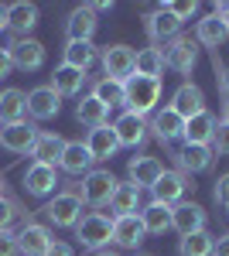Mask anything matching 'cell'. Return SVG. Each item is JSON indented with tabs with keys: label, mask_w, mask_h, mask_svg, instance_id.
<instances>
[{
	"label": "cell",
	"mask_w": 229,
	"mask_h": 256,
	"mask_svg": "<svg viewBox=\"0 0 229 256\" xmlns=\"http://www.w3.org/2000/svg\"><path fill=\"white\" fill-rule=\"evenodd\" d=\"M161 99V79H144V76H130L123 82V106L127 113L147 116L154 110V102Z\"/></svg>",
	"instance_id": "cell-1"
},
{
	"label": "cell",
	"mask_w": 229,
	"mask_h": 256,
	"mask_svg": "<svg viewBox=\"0 0 229 256\" xmlns=\"http://www.w3.org/2000/svg\"><path fill=\"white\" fill-rule=\"evenodd\" d=\"M76 239L82 250H99L106 242H113V218L103 212H89L76 222Z\"/></svg>",
	"instance_id": "cell-2"
},
{
	"label": "cell",
	"mask_w": 229,
	"mask_h": 256,
	"mask_svg": "<svg viewBox=\"0 0 229 256\" xmlns=\"http://www.w3.org/2000/svg\"><path fill=\"white\" fill-rule=\"evenodd\" d=\"M154 202L157 205H178L181 198H185V192H195V184H191L188 174H181V171H164V174L154 181Z\"/></svg>",
	"instance_id": "cell-3"
},
{
	"label": "cell",
	"mask_w": 229,
	"mask_h": 256,
	"mask_svg": "<svg viewBox=\"0 0 229 256\" xmlns=\"http://www.w3.org/2000/svg\"><path fill=\"white\" fill-rule=\"evenodd\" d=\"M41 212H45L48 222H55V226H62V229H69V226H76L79 218H82V198H79L76 192H62V195H55Z\"/></svg>",
	"instance_id": "cell-4"
},
{
	"label": "cell",
	"mask_w": 229,
	"mask_h": 256,
	"mask_svg": "<svg viewBox=\"0 0 229 256\" xmlns=\"http://www.w3.org/2000/svg\"><path fill=\"white\" fill-rule=\"evenodd\" d=\"M134 68H137V52L134 48H127V44H110V48L103 52V72H106V79L127 82L134 76Z\"/></svg>",
	"instance_id": "cell-5"
},
{
	"label": "cell",
	"mask_w": 229,
	"mask_h": 256,
	"mask_svg": "<svg viewBox=\"0 0 229 256\" xmlns=\"http://www.w3.org/2000/svg\"><path fill=\"white\" fill-rule=\"evenodd\" d=\"M116 181L113 178V171H89V174L82 178V202L86 205H110V198H113V192H116Z\"/></svg>",
	"instance_id": "cell-6"
},
{
	"label": "cell",
	"mask_w": 229,
	"mask_h": 256,
	"mask_svg": "<svg viewBox=\"0 0 229 256\" xmlns=\"http://www.w3.org/2000/svg\"><path fill=\"white\" fill-rule=\"evenodd\" d=\"M38 126L21 120V123H11V126H0V147H7L11 154H31L35 144H38Z\"/></svg>",
	"instance_id": "cell-7"
},
{
	"label": "cell",
	"mask_w": 229,
	"mask_h": 256,
	"mask_svg": "<svg viewBox=\"0 0 229 256\" xmlns=\"http://www.w3.org/2000/svg\"><path fill=\"white\" fill-rule=\"evenodd\" d=\"M7 58H11L14 68H24V72L41 68L45 65V44L35 41V38H14L11 48H7Z\"/></svg>",
	"instance_id": "cell-8"
},
{
	"label": "cell",
	"mask_w": 229,
	"mask_h": 256,
	"mask_svg": "<svg viewBox=\"0 0 229 256\" xmlns=\"http://www.w3.org/2000/svg\"><path fill=\"white\" fill-rule=\"evenodd\" d=\"M171 229L178 236H191V232H205V208L195 202H181L171 208Z\"/></svg>",
	"instance_id": "cell-9"
},
{
	"label": "cell",
	"mask_w": 229,
	"mask_h": 256,
	"mask_svg": "<svg viewBox=\"0 0 229 256\" xmlns=\"http://www.w3.org/2000/svg\"><path fill=\"white\" fill-rule=\"evenodd\" d=\"M195 62H198V48H195V41H191V38H171L168 52H164V65L174 68V72H181V76H188L191 68H195Z\"/></svg>",
	"instance_id": "cell-10"
},
{
	"label": "cell",
	"mask_w": 229,
	"mask_h": 256,
	"mask_svg": "<svg viewBox=\"0 0 229 256\" xmlns=\"http://www.w3.org/2000/svg\"><path fill=\"white\" fill-rule=\"evenodd\" d=\"M171 110L181 120H191V116H198V113H205V96H202V89L191 86V82L178 86L174 96H171Z\"/></svg>",
	"instance_id": "cell-11"
},
{
	"label": "cell",
	"mask_w": 229,
	"mask_h": 256,
	"mask_svg": "<svg viewBox=\"0 0 229 256\" xmlns=\"http://www.w3.org/2000/svg\"><path fill=\"white\" fill-rule=\"evenodd\" d=\"M58 99L62 96H58L52 86H38V89L28 92V113L35 120H52V116H58V110H62Z\"/></svg>",
	"instance_id": "cell-12"
},
{
	"label": "cell",
	"mask_w": 229,
	"mask_h": 256,
	"mask_svg": "<svg viewBox=\"0 0 229 256\" xmlns=\"http://www.w3.org/2000/svg\"><path fill=\"white\" fill-rule=\"evenodd\" d=\"M113 130H116L120 147H140V144L147 140V120L137 116V113H123V116L113 123Z\"/></svg>",
	"instance_id": "cell-13"
},
{
	"label": "cell",
	"mask_w": 229,
	"mask_h": 256,
	"mask_svg": "<svg viewBox=\"0 0 229 256\" xmlns=\"http://www.w3.org/2000/svg\"><path fill=\"white\" fill-rule=\"evenodd\" d=\"M93 154H89V147L82 144V140H65V150H62V171H69V174H89L93 171Z\"/></svg>",
	"instance_id": "cell-14"
},
{
	"label": "cell",
	"mask_w": 229,
	"mask_h": 256,
	"mask_svg": "<svg viewBox=\"0 0 229 256\" xmlns=\"http://www.w3.org/2000/svg\"><path fill=\"white\" fill-rule=\"evenodd\" d=\"M144 222L140 216H120L113 218V242L116 246H123V250H137L140 242H144Z\"/></svg>",
	"instance_id": "cell-15"
},
{
	"label": "cell",
	"mask_w": 229,
	"mask_h": 256,
	"mask_svg": "<svg viewBox=\"0 0 229 256\" xmlns=\"http://www.w3.org/2000/svg\"><path fill=\"white\" fill-rule=\"evenodd\" d=\"M52 242H55L52 232H48L45 226H35V222H28V226L18 232V250L24 256H45V250H48Z\"/></svg>",
	"instance_id": "cell-16"
},
{
	"label": "cell",
	"mask_w": 229,
	"mask_h": 256,
	"mask_svg": "<svg viewBox=\"0 0 229 256\" xmlns=\"http://www.w3.org/2000/svg\"><path fill=\"white\" fill-rule=\"evenodd\" d=\"M86 147H89V154L93 160H110L120 150V140H116V130L106 123V126H96L89 130V140H86Z\"/></svg>",
	"instance_id": "cell-17"
},
{
	"label": "cell",
	"mask_w": 229,
	"mask_h": 256,
	"mask_svg": "<svg viewBox=\"0 0 229 256\" xmlns=\"http://www.w3.org/2000/svg\"><path fill=\"white\" fill-rule=\"evenodd\" d=\"M55 184H58V174H55V168H48V164H31L28 168V174H24V188H28V195H52L55 192Z\"/></svg>",
	"instance_id": "cell-18"
},
{
	"label": "cell",
	"mask_w": 229,
	"mask_h": 256,
	"mask_svg": "<svg viewBox=\"0 0 229 256\" xmlns=\"http://www.w3.org/2000/svg\"><path fill=\"white\" fill-rule=\"evenodd\" d=\"M127 174H130V184L137 188H154V181L164 174V164L157 158H134L127 164Z\"/></svg>",
	"instance_id": "cell-19"
},
{
	"label": "cell",
	"mask_w": 229,
	"mask_h": 256,
	"mask_svg": "<svg viewBox=\"0 0 229 256\" xmlns=\"http://www.w3.org/2000/svg\"><path fill=\"white\" fill-rule=\"evenodd\" d=\"M96 24H99V20H96V10L89 4L76 7V10L69 14V41H93Z\"/></svg>",
	"instance_id": "cell-20"
},
{
	"label": "cell",
	"mask_w": 229,
	"mask_h": 256,
	"mask_svg": "<svg viewBox=\"0 0 229 256\" xmlns=\"http://www.w3.org/2000/svg\"><path fill=\"white\" fill-rule=\"evenodd\" d=\"M147 31H151V38H154V41L178 38V31H181V20H178L171 10H168V4H161V7L154 10L151 18H147Z\"/></svg>",
	"instance_id": "cell-21"
},
{
	"label": "cell",
	"mask_w": 229,
	"mask_h": 256,
	"mask_svg": "<svg viewBox=\"0 0 229 256\" xmlns=\"http://www.w3.org/2000/svg\"><path fill=\"white\" fill-rule=\"evenodd\" d=\"M28 116V96L21 89H4L0 92V123L11 126V123H21Z\"/></svg>",
	"instance_id": "cell-22"
},
{
	"label": "cell",
	"mask_w": 229,
	"mask_h": 256,
	"mask_svg": "<svg viewBox=\"0 0 229 256\" xmlns=\"http://www.w3.org/2000/svg\"><path fill=\"white\" fill-rule=\"evenodd\" d=\"M212 130H215V116H212L209 110L205 113H198V116L185 120V144H198V147H209L212 140Z\"/></svg>",
	"instance_id": "cell-23"
},
{
	"label": "cell",
	"mask_w": 229,
	"mask_h": 256,
	"mask_svg": "<svg viewBox=\"0 0 229 256\" xmlns=\"http://www.w3.org/2000/svg\"><path fill=\"white\" fill-rule=\"evenodd\" d=\"M110 208H113V218L137 216L140 212V188L137 184H116L113 198H110Z\"/></svg>",
	"instance_id": "cell-24"
},
{
	"label": "cell",
	"mask_w": 229,
	"mask_h": 256,
	"mask_svg": "<svg viewBox=\"0 0 229 256\" xmlns=\"http://www.w3.org/2000/svg\"><path fill=\"white\" fill-rule=\"evenodd\" d=\"M151 130H154V137L161 140V144H168V140H178L181 134H185V120H181L171 106H168V110H161V113L154 116V126H151Z\"/></svg>",
	"instance_id": "cell-25"
},
{
	"label": "cell",
	"mask_w": 229,
	"mask_h": 256,
	"mask_svg": "<svg viewBox=\"0 0 229 256\" xmlns=\"http://www.w3.org/2000/svg\"><path fill=\"white\" fill-rule=\"evenodd\" d=\"M212 147H198V144H185L181 150H178V164L188 171V174H198V171H209L212 164Z\"/></svg>",
	"instance_id": "cell-26"
},
{
	"label": "cell",
	"mask_w": 229,
	"mask_h": 256,
	"mask_svg": "<svg viewBox=\"0 0 229 256\" xmlns=\"http://www.w3.org/2000/svg\"><path fill=\"white\" fill-rule=\"evenodd\" d=\"M62 150H65V140L58 137V134H41L31 154H35V164L55 168V164H62Z\"/></svg>",
	"instance_id": "cell-27"
},
{
	"label": "cell",
	"mask_w": 229,
	"mask_h": 256,
	"mask_svg": "<svg viewBox=\"0 0 229 256\" xmlns=\"http://www.w3.org/2000/svg\"><path fill=\"white\" fill-rule=\"evenodd\" d=\"M35 24H38V7L35 4H24L21 0V4H11L7 7V28H14L21 38H28V31Z\"/></svg>",
	"instance_id": "cell-28"
},
{
	"label": "cell",
	"mask_w": 229,
	"mask_h": 256,
	"mask_svg": "<svg viewBox=\"0 0 229 256\" xmlns=\"http://www.w3.org/2000/svg\"><path fill=\"white\" fill-rule=\"evenodd\" d=\"M82 82H86V72L69 68V65H58L55 76H52V89H55L58 96H76L79 89H82Z\"/></svg>",
	"instance_id": "cell-29"
},
{
	"label": "cell",
	"mask_w": 229,
	"mask_h": 256,
	"mask_svg": "<svg viewBox=\"0 0 229 256\" xmlns=\"http://www.w3.org/2000/svg\"><path fill=\"white\" fill-rule=\"evenodd\" d=\"M76 116H79V123H86V126H106V116H110V110L99 102V99L89 92V96H82V102L76 106Z\"/></svg>",
	"instance_id": "cell-30"
},
{
	"label": "cell",
	"mask_w": 229,
	"mask_h": 256,
	"mask_svg": "<svg viewBox=\"0 0 229 256\" xmlns=\"http://www.w3.org/2000/svg\"><path fill=\"white\" fill-rule=\"evenodd\" d=\"M140 216V222H144V232H164V229H171V208L168 205H157V202H151L147 208H140L137 212Z\"/></svg>",
	"instance_id": "cell-31"
},
{
	"label": "cell",
	"mask_w": 229,
	"mask_h": 256,
	"mask_svg": "<svg viewBox=\"0 0 229 256\" xmlns=\"http://www.w3.org/2000/svg\"><path fill=\"white\" fill-rule=\"evenodd\" d=\"M161 72H164V52H161V48H140V52H137L134 76H144V79H161Z\"/></svg>",
	"instance_id": "cell-32"
},
{
	"label": "cell",
	"mask_w": 229,
	"mask_h": 256,
	"mask_svg": "<svg viewBox=\"0 0 229 256\" xmlns=\"http://www.w3.org/2000/svg\"><path fill=\"white\" fill-rule=\"evenodd\" d=\"M195 34H198V41H202V44H209V48H219V44L229 38V31H226V24H222V18H219V14L202 18Z\"/></svg>",
	"instance_id": "cell-33"
},
{
	"label": "cell",
	"mask_w": 229,
	"mask_h": 256,
	"mask_svg": "<svg viewBox=\"0 0 229 256\" xmlns=\"http://www.w3.org/2000/svg\"><path fill=\"white\" fill-rule=\"evenodd\" d=\"M93 62H96V44L93 41H69V48H65V65H69V68L86 72Z\"/></svg>",
	"instance_id": "cell-34"
},
{
	"label": "cell",
	"mask_w": 229,
	"mask_h": 256,
	"mask_svg": "<svg viewBox=\"0 0 229 256\" xmlns=\"http://www.w3.org/2000/svg\"><path fill=\"white\" fill-rule=\"evenodd\" d=\"M212 250H215V239L209 232H191L178 242V256H212Z\"/></svg>",
	"instance_id": "cell-35"
},
{
	"label": "cell",
	"mask_w": 229,
	"mask_h": 256,
	"mask_svg": "<svg viewBox=\"0 0 229 256\" xmlns=\"http://www.w3.org/2000/svg\"><path fill=\"white\" fill-rule=\"evenodd\" d=\"M93 96L110 110V106H123V82H113V79H99L93 89Z\"/></svg>",
	"instance_id": "cell-36"
},
{
	"label": "cell",
	"mask_w": 229,
	"mask_h": 256,
	"mask_svg": "<svg viewBox=\"0 0 229 256\" xmlns=\"http://www.w3.org/2000/svg\"><path fill=\"white\" fill-rule=\"evenodd\" d=\"M209 147H212V154H219V158H226V154H229V123H215Z\"/></svg>",
	"instance_id": "cell-37"
},
{
	"label": "cell",
	"mask_w": 229,
	"mask_h": 256,
	"mask_svg": "<svg viewBox=\"0 0 229 256\" xmlns=\"http://www.w3.org/2000/svg\"><path fill=\"white\" fill-rule=\"evenodd\" d=\"M14 216H18V202H11V198H0V232H7V229H11Z\"/></svg>",
	"instance_id": "cell-38"
},
{
	"label": "cell",
	"mask_w": 229,
	"mask_h": 256,
	"mask_svg": "<svg viewBox=\"0 0 229 256\" xmlns=\"http://www.w3.org/2000/svg\"><path fill=\"white\" fill-rule=\"evenodd\" d=\"M168 10H171L178 20H185V18H191V14L198 10V4H195V0H181V4H168Z\"/></svg>",
	"instance_id": "cell-39"
},
{
	"label": "cell",
	"mask_w": 229,
	"mask_h": 256,
	"mask_svg": "<svg viewBox=\"0 0 229 256\" xmlns=\"http://www.w3.org/2000/svg\"><path fill=\"white\" fill-rule=\"evenodd\" d=\"M18 236L7 229V232H0V256H18Z\"/></svg>",
	"instance_id": "cell-40"
},
{
	"label": "cell",
	"mask_w": 229,
	"mask_h": 256,
	"mask_svg": "<svg viewBox=\"0 0 229 256\" xmlns=\"http://www.w3.org/2000/svg\"><path fill=\"white\" fill-rule=\"evenodd\" d=\"M215 202L229 208V174H222L219 181H215Z\"/></svg>",
	"instance_id": "cell-41"
},
{
	"label": "cell",
	"mask_w": 229,
	"mask_h": 256,
	"mask_svg": "<svg viewBox=\"0 0 229 256\" xmlns=\"http://www.w3.org/2000/svg\"><path fill=\"white\" fill-rule=\"evenodd\" d=\"M45 256H76V253H72V246H65V242H52V246L45 250Z\"/></svg>",
	"instance_id": "cell-42"
},
{
	"label": "cell",
	"mask_w": 229,
	"mask_h": 256,
	"mask_svg": "<svg viewBox=\"0 0 229 256\" xmlns=\"http://www.w3.org/2000/svg\"><path fill=\"white\" fill-rule=\"evenodd\" d=\"M11 68H14V65H11V58H7V48H0V79L11 76Z\"/></svg>",
	"instance_id": "cell-43"
},
{
	"label": "cell",
	"mask_w": 229,
	"mask_h": 256,
	"mask_svg": "<svg viewBox=\"0 0 229 256\" xmlns=\"http://www.w3.org/2000/svg\"><path fill=\"white\" fill-rule=\"evenodd\" d=\"M212 256H229V236L215 239V250H212Z\"/></svg>",
	"instance_id": "cell-44"
},
{
	"label": "cell",
	"mask_w": 229,
	"mask_h": 256,
	"mask_svg": "<svg viewBox=\"0 0 229 256\" xmlns=\"http://www.w3.org/2000/svg\"><path fill=\"white\" fill-rule=\"evenodd\" d=\"M215 14L222 18V24H226V31H229V4H219V7H215Z\"/></svg>",
	"instance_id": "cell-45"
},
{
	"label": "cell",
	"mask_w": 229,
	"mask_h": 256,
	"mask_svg": "<svg viewBox=\"0 0 229 256\" xmlns=\"http://www.w3.org/2000/svg\"><path fill=\"white\" fill-rule=\"evenodd\" d=\"M89 7H93L96 14H99V10H113V4H110V0H99V4H89Z\"/></svg>",
	"instance_id": "cell-46"
},
{
	"label": "cell",
	"mask_w": 229,
	"mask_h": 256,
	"mask_svg": "<svg viewBox=\"0 0 229 256\" xmlns=\"http://www.w3.org/2000/svg\"><path fill=\"white\" fill-rule=\"evenodd\" d=\"M219 86H222V92H226V99H229V68L219 76Z\"/></svg>",
	"instance_id": "cell-47"
},
{
	"label": "cell",
	"mask_w": 229,
	"mask_h": 256,
	"mask_svg": "<svg viewBox=\"0 0 229 256\" xmlns=\"http://www.w3.org/2000/svg\"><path fill=\"white\" fill-rule=\"evenodd\" d=\"M4 28H7V7L0 4V31H4Z\"/></svg>",
	"instance_id": "cell-48"
},
{
	"label": "cell",
	"mask_w": 229,
	"mask_h": 256,
	"mask_svg": "<svg viewBox=\"0 0 229 256\" xmlns=\"http://www.w3.org/2000/svg\"><path fill=\"white\" fill-rule=\"evenodd\" d=\"M96 256H116V253H110V250H103V253H96Z\"/></svg>",
	"instance_id": "cell-49"
},
{
	"label": "cell",
	"mask_w": 229,
	"mask_h": 256,
	"mask_svg": "<svg viewBox=\"0 0 229 256\" xmlns=\"http://www.w3.org/2000/svg\"><path fill=\"white\" fill-rule=\"evenodd\" d=\"M222 123H229V102H226V120H222Z\"/></svg>",
	"instance_id": "cell-50"
},
{
	"label": "cell",
	"mask_w": 229,
	"mask_h": 256,
	"mask_svg": "<svg viewBox=\"0 0 229 256\" xmlns=\"http://www.w3.org/2000/svg\"><path fill=\"white\" fill-rule=\"evenodd\" d=\"M0 198H4V181H0Z\"/></svg>",
	"instance_id": "cell-51"
}]
</instances>
